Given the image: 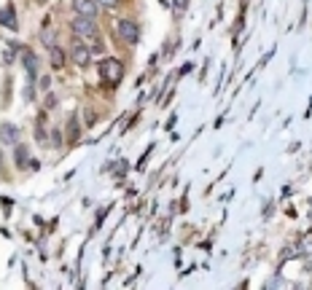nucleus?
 I'll return each mask as SVG.
<instances>
[{"label": "nucleus", "mask_w": 312, "mask_h": 290, "mask_svg": "<svg viewBox=\"0 0 312 290\" xmlns=\"http://www.w3.org/2000/svg\"><path fill=\"white\" fill-rule=\"evenodd\" d=\"M83 113H87V116H83V121H87L89 126L94 124V121H97V116H94V110H83Z\"/></svg>", "instance_id": "nucleus-13"}, {"label": "nucleus", "mask_w": 312, "mask_h": 290, "mask_svg": "<svg viewBox=\"0 0 312 290\" xmlns=\"http://www.w3.org/2000/svg\"><path fill=\"white\" fill-rule=\"evenodd\" d=\"M119 0H97V6H105V8H116Z\"/></svg>", "instance_id": "nucleus-15"}, {"label": "nucleus", "mask_w": 312, "mask_h": 290, "mask_svg": "<svg viewBox=\"0 0 312 290\" xmlns=\"http://www.w3.org/2000/svg\"><path fill=\"white\" fill-rule=\"evenodd\" d=\"M73 8H75V14H78V16H89V19H94L97 11H100L97 0H73Z\"/></svg>", "instance_id": "nucleus-3"}, {"label": "nucleus", "mask_w": 312, "mask_h": 290, "mask_svg": "<svg viewBox=\"0 0 312 290\" xmlns=\"http://www.w3.org/2000/svg\"><path fill=\"white\" fill-rule=\"evenodd\" d=\"M51 65H54V70H62V65H65V54L62 49H56V46H51Z\"/></svg>", "instance_id": "nucleus-10"}, {"label": "nucleus", "mask_w": 312, "mask_h": 290, "mask_svg": "<svg viewBox=\"0 0 312 290\" xmlns=\"http://www.w3.org/2000/svg\"><path fill=\"white\" fill-rule=\"evenodd\" d=\"M24 100H35V89H33V86L24 89Z\"/></svg>", "instance_id": "nucleus-16"}, {"label": "nucleus", "mask_w": 312, "mask_h": 290, "mask_svg": "<svg viewBox=\"0 0 312 290\" xmlns=\"http://www.w3.org/2000/svg\"><path fill=\"white\" fill-rule=\"evenodd\" d=\"M27 162H30V153H27V148H24V145H16V167H19V170H24Z\"/></svg>", "instance_id": "nucleus-9"}, {"label": "nucleus", "mask_w": 312, "mask_h": 290, "mask_svg": "<svg viewBox=\"0 0 312 290\" xmlns=\"http://www.w3.org/2000/svg\"><path fill=\"white\" fill-rule=\"evenodd\" d=\"M14 59V46H8V49L3 51V62H11Z\"/></svg>", "instance_id": "nucleus-14"}, {"label": "nucleus", "mask_w": 312, "mask_h": 290, "mask_svg": "<svg viewBox=\"0 0 312 290\" xmlns=\"http://www.w3.org/2000/svg\"><path fill=\"white\" fill-rule=\"evenodd\" d=\"M0 24H6L8 30H16V16H14V11L11 8H3V11H0Z\"/></svg>", "instance_id": "nucleus-8"}, {"label": "nucleus", "mask_w": 312, "mask_h": 290, "mask_svg": "<svg viewBox=\"0 0 312 290\" xmlns=\"http://www.w3.org/2000/svg\"><path fill=\"white\" fill-rule=\"evenodd\" d=\"M70 57L75 65H81V68H87V65L92 62V49H87V46H81V43H75L73 49H70Z\"/></svg>", "instance_id": "nucleus-5"}, {"label": "nucleus", "mask_w": 312, "mask_h": 290, "mask_svg": "<svg viewBox=\"0 0 312 290\" xmlns=\"http://www.w3.org/2000/svg\"><path fill=\"white\" fill-rule=\"evenodd\" d=\"M68 137H70V143H73L75 137H78V124H75V118L68 124Z\"/></svg>", "instance_id": "nucleus-12"}, {"label": "nucleus", "mask_w": 312, "mask_h": 290, "mask_svg": "<svg viewBox=\"0 0 312 290\" xmlns=\"http://www.w3.org/2000/svg\"><path fill=\"white\" fill-rule=\"evenodd\" d=\"M0 143L3 145H16L19 143V129L14 124H3L0 126Z\"/></svg>", "instance_id": "nucleus-6"}, {"label": "nucleus", "mask_w": 312, "mask_h": 290, "mask_svg": "<svg viewBox=\"0 0 312 290\" xmlns=\"http://www.w3.org/2000/svg\"><path fill=\"white\" fill-rule=\"evenodd\" d=\"M22 62H24L27 73H30V78H35V73H38V57H35L33 51H24L22 54Z\"/></svg>", "instance_id": "nucleus-7"}, {"label": "nucleus", "mask_w": 312, "mask_h": 290, "mask_svg": "<svg viewBox=\"0 0 312 290\" xmlns=\"http://www.w3.org/2000/svg\"><path fill=\"white\" fill-rule=\"evenodd\" d=\"M70 30H73L75 35L92 38V35L97 33V27H94V19H89V16H75V19L70 22Z\"/></svg>", "instance_id": "nucleus-2"}, {"label": "nucleus", "mask_w": 312, "mask_h": 290, "mask_svg": "<svg viewBox=\"0 0 312 290\" xmlns=\"http://www.w3.org/2000/svg\"><path fill=\"white\" fill-rule=\"evenodd\" d=\"M100 76H102L105 83H113V86H116V83L124 78V65H121L119 59H105L100 65Z\"/></svg>", "instance_id": "nucleus-1"}, {"label": "nucleus", "mask_w": 312, "mask_h": 290, "mask_svg": "<svg viewBox=\"0 0 312 290\" xmlns=\"http://www.w3.org/2000/svg\"><path fill=\"white\" fill-rule=\"evenodd\" d=\"M41 41L51 49V46H54V30H43V33H41Z\"/></svg>", "instance_id": "nucleus-11"}, {"label": "nucleus", "mask_w": 312, "mask_h": 290, "mask_svg": "<svg viewBox=\"0 0 312 290\" xmlns=\"http://www.w3.org/2000/svg\"><path fill=\"white\" fill-rule=\"evenodd\" d=\"M119 35L124 38L127 43H137V38H140V30H137V24L135 22H119Z\"/></svg>", "instance_id": "nucleus-4"}]
</instances>
